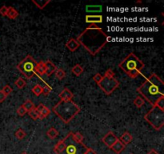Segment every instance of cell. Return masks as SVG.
I'll use <instances>...</instances> for the list:
<instances>
[{"instance_id":"cell-33","label":"cell","mask_w":164,"mask_h":154,"mask_svg":"<svg viewBox=\"0 0 164 154\" xmlns=\"http://www.w3.org/2000/svg\"><path fill=\"white\" fill-rule=\"evenodd\" d=\"M51 92V87L49 86V85L46 84L45 86L42 88V94L44 96H47V95L50 94V93Z\"/></svg>"},{"instance_id":"cell-25","label":"cell","mask_w":164,"mask_h":154,"mask_svg":"<svg viewBox=\"0 0 164 154\" xmlns=\"http://www.w3.org/2000/svg\"><path fill=\"white\" fill-rule=\"evenodd\" d=\"M15 84H16V86L17 87V88H19V89H22L27 85V83H26V81H25L22 77H19V79L16 81Z\"/></svg>"},{"instance_id":"cell-31","label":"cell","mask_w":164,"mask_h":154,"mask_svg":"<svg viewBox=\"0 0 164 154\" xmlns=\"http://www.w3.org/2000/svg\"><path fill=\"white\" fill-rule=\"evenodd\" d=\"M2 92H3V93L5 95H6L7 96H9L10 94H11V93H12V92H13V89H12V88L11 86H10V85H5V86L3 87V88L2 89Z\"/></svg>"},{"instance_id":"cell-40","label":"cell","mask_w":164,"mask_h":154,"mask_svg":"<svg viewBox=\"0 0 164 154\" xmlns=\"http://www.w3.org/2000/svg\"><path fill=\"white\" fill-rule=\"evenodd\" d=\"M84 154H97V152L94 149H92V148H87V149L86 150V152H84Z\"/></svg>"},{"instance_id":"cell-11","label":"cell","mask_w":164,"mask_h":154,"mask_svg":"<svg viewBox=\"0 0 164 154\" xmlns=\"http://www.w3.org/2000/svg\"><path fill=\"white\" fill-rule=\"evenodd\" d=\"M79 46H80V45H79V43H78V41L73 38H70V39L67 41V44H66V47H67V49H68L70 52H75V51L79 48Z\"/></svg>"},{"instance_id":"cell-42","label":"cell","mask_w":164,"mask_h":154,"mask_svg":"<svg viewBox=\"0 0 164 154\" xmlns=\"http://www.w3.org/2000/svg\"><path fill=\"white\" fill-rule=\"evenodd\" d=\"M21 154H27V152H22Z\"/></svg>"},{"instance_id":"cell-3","label":"cell","mask_w":164,"mask_h":154,"mask_svg":"<svg viewBox=\"0 0 164 154\" xmlns=\"http://www.w3.org/2000/svg\"><path fill=\"white\" fill-rule=\"evenodd\" d=\"M74 133L70 132L62 141L54 147L55 154H84L87 147L82 142L78 143L74 139Z\"/></svg>"},{"instance_id":"cell-16","label":"cell","mask_w":164,"mask_h":154,"mask_svg":"<svg viewBox=\"0 0 164 154\" xmlns=\"http://www.w3.org/2000/svg\"><path fill=\"white\" fill-rule=\"evenodd\" d=\"M51 2V0H32L33 3L40 10L44 9Z\"/></svg>"},{"instance_id":"cell-6","label":"cell","mask_w":164,"mask_h":154,"mask_svg":"<svg viewBox=\"0 0 164 154\" xmlns=\"http://www.w3.org/2000/svg\"><path fill=\"white\" fill-rule=\"evenodd\" d=\"M144 120L155 130L159 131L164 125V111L156 106H153L151 109L144 116Z\"/></svg>"},{"instance_id":"cell-27","label":"cell","mask_w":164,"mask_h":154,"mask_svg":"<svg viewBox=\"0 0 164 154\" xmlns=\"http://www.w3.org/2000/svg\"><path fill=\"white\" fill-rule=\"evenodd\" d=\"M32 93L37 96H40L42 93V88L39 84H36L35 86L33 87Z\"/></svg>"},{"instance_id":"cell-43","label":"cell","mask_w":164,"mask_h":154,"mask_svg":"<svg viewBox=\"0 0 164 154\" xmlns=\"http://www.w3.org/2000/svg\"><path fill=\"white\" fill-rule=\"evenodd\" d=\"M130 154H133V153H130Z\"/></svg>"},{"instance_id":"cell-10","label":"cell","mask_w":164,"mask_h":154,"mask_svg":"<svg viewBox=\"0 0 164 154\" xmlns=\"http://www.w3.org/2000/svg\"><path fill=\"white\" fill-rule=\"evenodd\" d=\"M59 96L61 100L67 101V100H72L73 97H74V94L71 93V91L70 89L65 88L61 93H59Z\"/></svg>"},{"instance_id":"cell-9","label":"cell","mask_w":164,"mask_h":154,"mask_svg":"<svg viewBox=\"0 0 164 154\" xmlns=\"http://www.w3.org/2000/svg\"><path fill=\"white\" fill-rule=\"evenodd\" d=\"M118 140V138L113 133V132L110 131L103 137L102 141H103V144H105V145H107L109 148H111V147L113 146V144H115Z\"/></svg>"},{"instance_id":"cell-4","label":"cell","mask_w":164,"mask_h":154,"mask_svg":"<svg viewBox=\"0 0 164 154\" xmlns=\"http://www.w3.org/2000/svg\"><path fill=\"white\" fill-rule=\"evenodd\" d=\"M52 110L54 113L65 124L70 123L71 120L81 111L79 106L73 100H60L55 106H54Z\"/></svg>"},{"instance_id":"cell-22","label":"cell","mask_w":164,"mask_h":154,"mask_svg":"<svg viewBox=\"0 0 164 154\" xmlns=\"http://www.w3.org/2000/svg\"><path fill=\"white\" fill-rule=\"evenodd\" d=\"M47 135L50 139H55L58 137L59 135V132L58 130H56L55 128H51V129L47 132Z\"/></svg>"},{"instance_id":"cell-18","label":"cell","mask_w":164,"mask_h":154,"mask_svg":"<svg viewBox=\"0 0 164 154\" xmlns=\"http://www.w3.org/2000/svg\"><path fill=\"white\" fill-rule=\"evenodd\" d=\"M19 16V13L16 8H14L13 7H9L7 10V16L11 19H15Z\"/></svg>"},{"instance_id":"cell-32","label":"cell","mask_w":164,"mask_h":154,"mask_svg":"<svg viewBox=\"0 0 164 154\" xmlns=\"http://www.w3.org/2000/svg\"><path fill=\"white\" fill-rule=\"evenodd\" d=\"M154 106H156L158 108H160L161 110H163L164 111V97L158 99Z\"/></svg>"},{"instance_id":"cell-15","label":"cell","mask_w":164,"mask_h":154,"mask_svg":"<svg viewBox=\"0 0 164 154\" xmlns=\"http://www.w3.org/2000/svg\"><path fill=\"white\" fill-rule=\"evenodd\" d=\"M125 147H126V145H124L119 140H118L115 144H113V146L111 147V149L113 152H115L116 154H119L124 150Z\"/></svg>"},{"instance_id":"cell-5","label":"cell","mask_w":164,"mask_h":154,"mask_svg":"<svg viewBox=\"0 0 164 154\" xmlns=\"http://www.w3.org/2000/svg\"><path fill=\"white\" fill-rule=\"evenodd\" d=\"M145 64L140 60L134 53H130L120 64H118V67L128 75L131 79H135L140 75Z\"/></svg>"},{"instance_id":"cell-14","label":"cell","mask_w":164,"mask_h":154,"mask_svg":"<svg viewBox=\"0 0 164 154\" xmlns=\"http://www.w3.org/2000/svg\"><path fill=\"white\" fill-rule=\"evenodd\" d=\"M45 66H46V73L48 76L51 75L54 72H55L57 67L55 64L52 63L51 60H47V62H45Z\"/></svg>"},{"instance_id":"cell-24","label":"cell","mask_w":164,"mask_h":154,"mask_svg":"<svg viewBox=\"0 0 164 154\" xmlns=\"http://www.w3.org/2000/svg\"><path fill=\"white\" fill-rule=\"evenodd\" d=\"M55 76L57 77V79L59 80H62L63 79H64L66 76V72L63 69L61 68H59V69H56L55 71Z\"/></svg>"},{"instance_id":"cell-8","label":"cell","mask_w":164,"mask_h":154,"mask_svg":"<svg viewBox=\"0 0 164 154\" xmlns=\"http://www.w3.org/2000/svg\"><path fill=\"white\" fill-rule=\"evenodd\" d=\"M98 85L105 94L111 95L117 88H118L119 82L115 78L110 79L106 76H103V79L98 84Z\"/></svg>"},{"instance_id":"cell-1","label":"cell","mask_w":164,"mask_h":154,"mask_svg":"<svg viewBox=\"0 0 164 154\" xmlns=\"http://www.w3.org/2000/svg\"><path fill=\"white\" fill-rule=\"evenodd\" d=\"M110 38L97 24H91L78 35L76 40L91 55L95 56L105 47Z\"/></svg>"},{"instance_id":"cell-20","label":"cell","mask_w":164,"mask_h":154,"mask_svg":"<svg viewBox=\"0 0 164 154\" xmlns=\"http://www.w3.org/2000/svg\"><path fill=\"white\" fill-rule=\"evenodd\" d=\"M86 11L87 12H100L102 11L101 5H88L86 7Z\"/></svg>"},{"instance_id":"cell-13","label":"cell","mask_w":164,"mask_h":154,"mask_svg":"<svg viewBox=\"0 0 164 154\" xmlns=\"http://www.w3.org/2000/svg\"><path fill=\"white\" fill-rule=\"evenodd\" d=\"M124 145H127L130 143H131V141H133V137H132V135L130 133H128V132H125L123 133V134L120 137V138L118 139Z\"/></svg>"},{"instance_id":"cell-17","label":"cell","mask_w":164,"mask_h":154,"mask_svg":"<svg viewBox=\"0 0 164 154\" xmlns=\"http://www.w3.org/2000/svg\"><path fill=\"white\" fill-rule=\"evenodd\" d=\"M35 72L38 75H42L46 73V66H45V62L40 61L37 63V65L35 67Z\"/></svg>"},{"instance_id":"cell-39","label":"cell","mask_w":164,"mask_h":154,"mask_svg":"<svg viewBox=\"0 0 164 154\" xmlns=\"http://www.w3.org/2000/svg\"><path fill=\"white\" fill-rule=\"evenodd\" d=\"M7 98V96L3 93V92H2V90H0V103L3 102L4 100H6Z\"/></svg>"},{"instance_id":"cell-36","label":"cell","mask_w":164,"mask_h":154,"mask_svg":"<svg viewBox=\"0 0 164 154\" xmlns=\"http://www.w3.org/2000/svg\"><path fill=\"white\" fill-rule=\"evenodd\" d=\"M26 113H27V111L24 109V108H23L22 105L20 106L19 108H18L17 114L19 116H24Z\"/></svg>"},{"instance_id":"cell-2","label":"cell","mask_w":164,"mask_h":154,"mask_svg":"<svg viewBox=\"0 0 164 154\" xmlns=\"http://www.w3.org/2000/svg\"><path fill=\"white\" fill-rule=\"evenodd\" d=\"M137 92L154 106L158 99L164 97V82L158 75L153 73L138 88Z\"/></svg>"},{"instance_id":"cell-30","label":"cell","mask_w":164,"mask_h":154,"mask_svg":"<svg viewBox=\"0 0 164 154\" xmlns=\"http://www.w3.org/2000/svg\"><path fill=\"white\" fill-rule=\"evenodd\" d=\"M73 137H74V140H75V141L78 143L82 142V141H83V139H84L83 135H82L81 133H79V132H77V133H74Z\"/></svg>"},{"instance_id":"cell-7","label":"cell","mask_w":164,"mask_h":154,"mask_svg":"<svg viewBox=\"0 0 164 154\" xmlns=\"http://www.w3.org/2000/svg\"><path fill=\"white\" fill-rule=\"evenodd\" d=\"M37 62L34 60V58L28 55L22 60L17 65V69L19 70L27 79H31L35 75V67Z\"/></svg>"},{"instance_id":"cell-12","label":"cell","mask_w":164,"mask_h":154,"mask_svg":"<svg viewBox=\"0 0 164 154\" xmlns=\"http://www.w3.org/2000/svg\"><path fill=\"white\" fill-rule=\"evenodd\" d=\"M86 23H91V24H96V23H103V16L100 15L98 16H86Z\"/></svg>"},{"instance_id":"cell-29","label":"cell","mask_w":164,"mask_h":154,"mask_svg":"<svg viewBox=\"0 0 164 154\" xmlns=\"http://www.w3.org/2000/svg\"><path fill=\"white\" fill-rule=\"evenodd\" d=\"M26 136H27V134H26V133L22 129H18L17 132L16 133V137L18 139H19V140H23V138L26 137Z\"/></svg>"},{"instance_id":"cell-28","label":"cell","mask_w":164,"mask_h":154,"mask_svg":"<svg viewBox=\"0 0 164 154\" xmlns=\"http://www.w3.org/2000/svg\"><path fill=\"white\" fill-rule=\"evenodd\" d=\"M28 114L29 116H30V117L32 118V119L34 120H38V118H39V113L37 112L35 108H34V109L31 110L30 112H28Z\"/></svg>"},{"instance_id":"cell-35","label":"cell","mask_w":164,"mask_h":154,"mask_svg":"<svg viewBox=\"0 0 164 154\" xmlns=\"http://www.w3.org/2000/svg\"><path fill=\"white\" fill-rule=\"evenodd\" d=\"M102 79H103V75H102L101 74H99V73H96L93 77V80L95 81V82L97 84L99 83V82H100V81L102 80Z\"/></svg>"},{"instance_id":"cell-23","label":"cell","mask_w":164,"mask_h":154,"mask_svg":"<svg viewBox=\"0 0 164 154\" xmlns=\"http://www.w3.org/2000/svg\"><path fill=\"white\" fill-rule=\"evenodd\" d=\"M144 104H145V100L142 98V96H136L135 99L134 100V104H135L137 108H141L142 106L144 105Z\"/></svg>"},{"instance_id":"cell-19","label":"cell","mask_w":164,"mask_h":154,"mask_svg":"<svg viewBox=\"0 0 164 154\" xmlns=\"http://www.w3.org/2000/svg\"><path fill=\"white\" fill-rule=\"evenodd\" d=\"M83 71H84L83 67H82L81 65H79V64L74 65V67H72V69H71L72 73L74 74V75H76V76H79V75L83 72Z\"/></svg>"},{"instance_id":"cell-37","label":"cell","mask_w":164,"mask_h":154,"mask_svg":"<svg viewBox=\"0 0 164 154\" xmlns=\"http://www.w3.org/2000/svg\"><path fill=\"white\" fill-rule=\"evenodd\" d=\"M7 10L8 7L7 6H2V7H0V15L2 16H7Z\"/></svg>"},{"instance_id":"cell-38","label":"cell","mask_w":164,"mask_h":154,"mask_svg":"<svg viewBox=\"0 0 164 154\" xmlns=\"http://www.w3.org/2000/svg\"><path fill=\"white\" fill-rule=\"evenodd\" d=\"M45 107H46V106L44 105V104H39L38 106H37V108H35V109H36V111L38 112V113H40V112H42V111L43 110V108H45Z\"/></svg>"},{"instance_id":"cell-26","label":"cell","mask_w":164,"mask_h":154,"mask_svg":"<svg viewBox=\"0 0 164 154\" xmlns=\"http://www.w3.org/2000/svg\"><path fill=\"white\" fill-rule=\"evenodd\" d=\"M50 114H51V110H50L48 108H47V107H45L42 112L39 113V118H38V119H40V120L44 119V118L47 117Z\"/></svg>"},{"instance_id":"cell-41","label":"cell","mask_w":164,"mask_h":154,"mask_svg":"<svg viewBox=\"0 0 164 154\" xmlns=\"http://www.w3.org/2000/svg\"><path fill=\"white\" fill-rule=\"evenodd\" d=\"M147 154H159V153H158L156 150H155V149H151V150L149 151Z\"/></svg>"},{"instance_id":"cell-34","label":"cell","mask_w":164,"mask_h":154,"mask_svg":"<svg viewBox=\"0 0 164 154\" xmlns=\"http://www.w3.org/2000/svg\"><path fill=\"white\" fill-rule=\"evenodd\" d=\"M104 76L107 77V78H110V79H111V78H115V72L112 71V69L109 68V69H107V71H105Z\"/></svg>"},{"instance_id":"cell-21","label":"cell","mask_w":164,"mask_h":154,"mask_svg":"<svg viewBox=\"0 0 164 154\" xmlns=\"http://www.w3.org/2000/svg\"><path fill=\"white\" fill-rule=\"evenodd\" d=\"M22 106H23V108H24V109L27 111V112H30L31 110L34 109V103H33L32 101H31V100H26V101H25V103H23V104Z\"/></svg>"}]
</instances>
